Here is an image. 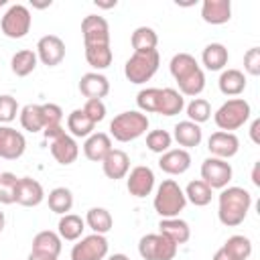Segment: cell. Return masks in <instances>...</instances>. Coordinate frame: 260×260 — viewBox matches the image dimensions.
<instances>
[{
    "mask_svg": "<svg viewBox=\"0 0 260 260\" xmlns=\"http://www.w3.org/2000/svg\"><path fill=\"white\" fill-rule=\"evenodd\" d=\"M252 205V195L244 187H223L217 199V217L223 225H240Z\"/></svg>",
    "mask_w": 260,
    "mask_h": 260,
    "instance_id": "1",
    "label": "cell"
},
{
    "mask_svg": "<svg viewBox=\"0 0 260 260\" xmlns=\"http://www.w3.org/2000/svg\"><path fill=\"white\" fill-rule=\"evenodd\" d=\"M154 211L167 219V217H179V213L185 209L187 205V199H185V193L183 189L179 187L177 181L173 179H165L158 189H156V195H154Z\"/></svg>",
    "mask_w": 260,
    "mask_h": 260,
    "instance_id": "2",
    "label": "cell"
},
{
    "mask_svg": "<svg viewBox=\"0 0 260 260\" xmlns=\"http://www.w3.org/2000/svg\"><path fill=\"white\" fill-rule=\"evenodd\" d=\"M148 130V116L138 112V110H130V112H122L118 116H114V120L110 122V134L118 140V142H130L136 140L138 136H142Z\"/></svg>",
    "mask_w": 260,
    "mask_h": 260,
    "instance_id": "3",
    "label": "cell"
},
{
    "mask_svg": "<svg viewBox=\"0 0 260 260\" xmlns=\"http://www.w3.org/2000/svg\"><path fill=\"white\" fill-rule=\"evenodd\" d=\"M250 114H252L250 104L244 98H232V100L223 102L217 108V112L213 114V120H215V124H217L219 130L232 132V130L242 128L248 122Z\"/></svg>",
    "mask_w": 260,
    "mask_h": 260,
    "instance_id": "4",
    "label": "cell"
},
{
    "mask_svg": "<svg viewBox=\"0 0 260 260\" xmlns=\"http://www.w3.org/2000/svg\"><path fill=\"white\" fill-rule=\"evenodd\" d=\"M160 65L158 51H144V53H132V57L124 65V75L130 83H146Z\"/></svg>",
    "mask_w": 260,
    "mask_h": 260,
    "instance_id": "5",
    "label": "cell"
},
{
    "mask_svg": "<svg viewBox=\"0 0 260 260\" xmlns=\"http://www.w3.org/2000/svg\"><path fill=\"white\" fill-rule=\"evenodd\" d=\"M177 248L179 246L162 234H146L138 242V254L144 260H173Z\"/></svg>",
    "mask_w": 260,
    "mask_h": 260,
    "instance_id": "6",
    "label": "cell"
},
{
    "mask_svg": "<svg viewBox=\"0 0 260 260\" xmlns=\"http://www.w3.org/2000/svg\"><path fill=\"white\" fill-rule=\"evenodd\" d=\"M30 24H32V16L24 4H12L0 20V28H2L4 37H8V39L26 37V32L30 30Z\"/></svg>",
    "mask_w": 260,
    "mask_h": 260,
    "instance_id": "7",
    "label": "cell"
},
{
    "mask_svg": "<svg viewBox=\"0 0 260 260\" xmlns=\"http://www.w3.org/2000/svg\"><path fill=\"white\" fill-rule=\"evenodd\" d=\"M232 165L223 158H215L209 156L203 160L201 165V181L209 187V189H223L228 187V183L232 181Z\"/></svg>",
    "mask_w": 260,
    "mask_h": 260,
    "instance_id": "8",
    "label": "cell"
},
{
    "mask_svg": "<svg viewBox=\"0 0 260 260\" xmlns=\"http://www.w3.org/2000/svg\"><path fill=\"white\" fill-rule=\"evenodd\" d=\"M108 256V240L102 234L81 238L71 248V260H104Z\"/></svg>",
    "mask_w": 260,
    "mask_h": 260,
    "instance_id": "9",
    "label": "cell"
},
{
    "mask_svg": "<svg viewBox=\"0 0 260 260\" xmlns=\"http://www.w3.org/2000/svg\"><path fill=\"white\" fill-rule=\"evenodd\" d=\"M83 45H110V26L104 16L87 14L81 20Z\"/></svg>",
    "mask_w": 260,
    "mask_h": 260,
    "instance_id": "10",
    "label": "cell"
},
{
    "mask_svg": "<svg viewBox=\"0 0 260 260\" xmlns=\"http://www.w3.org/2000/svg\"><path fill=\"white\" fill-rule=\"evenodd\" d=\"M37 59L47 65L55 67L65 59V43L57 35H45L37 43Z\"/></svg>",
    "mask_w": 260,
    "mask_h": 260,
    "instance_id": "11",
    "label": "cell"
},
{
    "mask_svg": "<svg viewBox=\"0 0 260 260\" xmlns=\"http://www.w3.org/2000/svg\"><path fill=\"white\" fill-rule=\"evenodd\" d=\"M26 140L24 134L10 126H0V158L16 160L24 154Z\"/></svg>",
    "mask_w": 260,
    "mask_h": 260,
    "instance_id": "12",
    "label": "cell"
},
{
    "mask_svg": "<svg viewBox=\"0 0 260 260\" xmlns=\"http://www.w3.org/2000/svg\"><path fill=\"white\" fill-rule=\"evenodd\" d=\"M207 148H209L211 156L228 160V158H232V156L238 154V150H240V140H238V136H236L234 132L217 130V132H213V134L209 136Z\"/></svg>",
    "mask_w": 260,
    "mask_h": 260,
    "instance_id": "13",
    "label": "cell"
},
{
    "mask_svg": "<svg viewBox=\"0 0 260 260\" xmlns=\"http://www.w3.org/2000/svg\"><path fill=\"white\" fill-rule=\"evenodd\" d=\"M126 189L130 195L134 197H146L152 193L154 189V173L150 167H144V165H138L130 171L128 179H126Z\"/></svg>",
    "mask_w": 260,
    "mask_h": 260,
    "instance_id": "14",
    "label": "cell"
},
{
    "mask_svg": "<svg viewBox=\"0 0 260 260\" xmlns=\"http://www.w3.org/2000/svg\"><path fill=\"white\" fill-rule=\"evenodd\" d=\"M45 199V189L37 179L30 177H20L16 185V201L22 207H37Z\"/></svg>",
    "mask_w": 260,
    "mask_h": 260,
    "instance_id": "15",
    "label": "cell"
},
{
    "mask_svg": "<svg viewBox=\"0 0 260 260\" xmlns=\"http://www.w3.org/2000/svg\"><path fill=\"white\" fill-rule=\"evenodd\" d=\"M49 148H51V154L53 158L59 162V165H71L77 160L79 156V146L75 142V138L71 134H61L59 138L51 140L49 142Z\"/></svg>",
    "mask_w": 260,
    "mask_h": 260,
    "instance_id": "16",
    "label": "cell"
},
{
    "mask_svg": "<svg viewBox=\"0 0 260 260\" xmlns=\"http://www.w3.org/2000/svg\"><path fill=\"white\" fill-rule=\"evenodd\" d=\"M158 167L167 175H183L191 167V154L185 148H169L160 154Z\"/></svg>",
    "mask_w": 260,
    "mask_h": 260,
    "instance_id": "17",
    "label": "cell"
},
{
    "mask_svg": "<svg viewBox=\"0 0 260 260\" xmlns=\"http://www.w3.org/2000/svg\"><path fill=\"white\" fill-rule=\"evenodd\" d=\"M79 91L87 98V100H102L110 93V81L106 75L98 73V71H89L83 73L79 79Z\"/></svg>",
    "mask_w": 260,
    "mask_h": 260,
    "instance_id": "18",
    "label": "cell"
},
{
    "mask_svg": "<svg viewBox=\"0 0 260 260\" xmlns=\"http://www.w3.org/2000/svg\"><path fill=\"white\" fill-rule=\"evenodd\" d=\"M102 169H104V175L112 181L124 179L130 171V156L120 148H112L102 160Z\"/></svg>",
    "mask_w": 260,
    "mask_h": 260,
    "instance_id": "19",
    "label": "cell"
},
{
    "mask_svg": "<svg viewBox=\"0 0 260 260\" xmlns=\"http://www.w3.org/2000/svg\"><path fill=\"white\" fill-rule=\"evenodd\" d=\"M110 150H112V138L106 132H93L83 142V154L91 162H102Z\"/></svg>",
    "mask_w": 260,
    "mask_h": 260,
    "instance_id": "20",
    "label": "cell"
},
{
    "mask_svg": "<svg viewBox=\"0 0 260 260\" xmlns=\"http://www.w3.org/2000/svg\"><path fill=\"white\" fill-rule=\"evenodd\" d=\"M201 18L207 24H225L232 18V2L230 0H203Z\"/></svg>",
    "mask_w": 260,
    "mask_h": 260,
    "instance_id": "21",
    "label": "cell"
},
{
    "mask_svg": "<svg viewBox=\"0 0 260 260\" xmlns=\"http://www.w3.org/2000/svg\"><path fill=\"white\" fill-rule=\"evenodd\" d=\"M158 234L167 236V238L173 240L177 246H181V244L189 242V238H191V228H189V223H187L185 219H181V217H167V219H160V223H158Z\"/></svg>",
    "mask_w": 260,
    "mask_h": 260,
    "instance_id": "22",
    "label": "cell"
},
{
    "mask_svg": "<svg viewBox=\"0 0 260 260\" xmlns=\"http://www.w3.org/2000/svg\"><path fill=\"white\" fill-rule=\"evenodd\" d=\"M173 138L179 142V146H183L185 150L187 148H193V146H199L201 138H203V132H201V126L191 122V120H183L179 124H175L173 128Z\"/></svg>",
    "mask_w": 260,
    "mask_h": 260,
    "instance_id": "23",
    "label": "cell"
},
{
    "mask_svg": "<svg viewBox=\"0 0 260 260\" xmlns=\"http://www.w3.org/2000/svg\"><path fill=\"white\" fill-rule=\"evenodd\" d=\"M217 85L223 95H240L246 89V75L240 69H223Z\"/></svg>",
    "mask_w": 260,
    "mask_h": 260,
    "instance_id": "24",
    "label": "cell"
},
{
    "mask_svg": "<svg viewBox=\"0 0 260 260\" xmlns=\"http://www.w3.org/2000/svg\"><path fill=\"white\" fill-rule=\"evenodd\" d=\"M85 230V219H81L79 215L75 213H65L61 215L59 223H57V234L61 240H67V242H75L81 238Z\"/></svg>",
    "mask_w": 260,
    "mask_h": 260,
    "instance_id": "25",
    "label": "cell"
},
{
    "mask_svg": "<svg viewBox=\"0 0 260 260\" xmlns=\"http://www.w3.org/2000/svg\"><path fill=\"white\" fill-rule=\"evenodd\" d=\"M228 59H230L228 49L221 43H209L201 53V61L209 71H221L228 65Z\"/></svg>",
    "mask_w": 260,
    "mask_h": 260,
    "instance_id": "26",
    "label": "cell"
},
{
    "mask_svg": "<svg viewBox=\"0 0 260 260\" xmlns=\"http://www.w3.org/2000/svg\"><path fill=\"white\" fill-rule=\"evenodd\" d=\"M185 108V98L173 89V87H162L160 89V98H158V110L156 114L162 116H175Z\"/></svg>",
    "mask_w": 260,
    "mask_h": 260,
    "instance_id": "27",
    "label": "cell"
},
{
    "mask_svg": "<svg viewBox=\"0 0 260 260\" xmlns=\"http://www.w3.org/2000/svg\"><path fill=\"white\" fill-rule=\"evenodd\" d=\"M93 128H95V124L85 116V112L81 108L73 110L67 116V130L71 132L73 138H87L89 134H93Z\"/></svg>",
    "mask_w": 260,
    "mask_h": 260,
    "instance_id": "28",
    "label": "cell"
},
{
    "mask_svg": "<svg viewBox=\"0 0 260 260\" xmlns=\"http://www.w3.org/2000/svg\"><path fill=\"white\" fill-rule=\"evenodd\" d=\"M85 223H87V228H89L93 234L106 236V234L112 230L114 219H112V213H110L108 209H104V207H91V209H87V213H85Z\"/></svg>",
    "mask_w": 260,
    "mask_h": 260,
    "instance_id": "29",
    "label": "cell"
},
{
    "mask_svg": "<svg viewBox=\"0 0 260 260\" xmlns=\"http://www.w3.org/2000/svg\"><path fill=\"white\" fill-rule=\"evenodd\" d=\"M130 43H132L134 53L156 51L158 35H156V30H154V28H150V26H138V28H134V32H132Z\"/></svg>",
    "mask_w": 260,
    "mask_h": 260,
    "instance_id": "30",
    "label": "cell"
},
{
    "mask_svg": "<svg viewBox=\"0 0 260 260\" xmlns=\"http://www.w3.org/2000/svg\"><path fill=\"white\" fill-rule=\"evenodd\" d=\"M37 53L30 51V49H22V51H16L10 59V69L14 75L18 77H26L30 75L35 69H37Z\"/></svg>",
    "mask_w": 260,
    "mask_h": 260,
    "instance_id": "31",
    "label": "cell"
},
{
    "mask_svg": "<svg viewBox=\"0 0 260 260\" xmlns=\"http://www.w3.org/2000/svg\"><path fill=\"white\" fill-rule=\"evenodd\" d=\"M114 53L110 49V45H85V61L93 67V69H106L112 65Z\"/></svg>",
    "mask_w": 260,
    "mask_h": 260,
    "instance_id": "32",
    "label": "cell"
},
{
    "mask_svg": "<svg viewBox=\"0 0 260 260\" xmlns=\"http://www.w3.org/2000/svg\"><path fill=\"white\" fill-rule=\"evenodd\" d=\"M47 203H49V209H51L53 213L65 215V213L71 211V207H73V193H71L67 187H55V189L47 195Z\"/></svg>",
    "mask_w": 260,
    "mask_h": 260,
    "instance_id": "33",
    "label": "cell"
},
{
    "mask_svg": "<svg viewBox=\"0 0 260 260\" xmlns=\"http://www.w3.org/2000/svg\"><path fill=\"white\" fill-rule=\"evenodd\" d=\"M32 250L37 252H45L51 256H59L61 254V238L59 234L51 232V230H43L32 238Z\"/></svg>",
    "mask_w": 260,
    "mask_h": 260,
    "instance_id": "34",
    "label": "cell"
},
{
    "mask_svg": "<svg viewBox=\"0 0 260 260\" xmlns=\"http://www.w3.org/2000/svg\"><path fill=\"white\" fill-rule=\"evenodd\" d=\"M177 85H179V93L181 95H191V98L199 95L205 89V73H203V69L197 67L195 71H191L189 75L179 79Z\"/></svg>",
    "mask_w": 260,
    "mask_h": 260,
    "instance_id": "35",
    "label": "cell"
},
{
    "mask_svg": "<svg viewBox=\"0 0 260 260\" xmlns=\"http://www.w3.org/2000/svg\"><path fill=\"white\" fill-rule=\"evenodd\" d=\"M211 191L213 189H209L201 179H195V181H191L187 187H185V199L189 201V203H193L195 207H205L209 201H211Z\"/></svg>",
    "mask_w": 260,
    "mask_h": 260,
    "instance_id": "36",
    "label": "cell"
},
{
    "mask_svg": "<svg viewBox=\"0 0 260 260\" xmlns=\"http://www.w3.org/2000/svg\"><path fill=\"white\" fill-rule=\"evenodd\" d=\"M221 248H223L234 260H248L250 254H252V242H250V238L240 236V234L230 236Z\"/></svg>",
    "mask_w": 260,
    "mask_h": 260,
    "instance_id": "37",
    "label": "cell"
},
{
    "mask_svg": "<svg viewBox=\"0 0 260 260\" xmlns=\"http://www.w3.org/2000/svg\"><path fill=\"white\" fill-rule=\"evenodd\" d=\"M199 65H197V61L191 53H177V55H173V59L169 63V69H171V75L175 77V81L183 79L185 75H189Z\"/></svg>",
    "mask_w": 260,
    "mask_h": 260,
    "instance_id": "38",
    "label": "cell"
},
{
    "mask_svg": "<svg viewBox=\"0 0 260 260\" xmlns=\"http://www.w3.org/2000/svg\"><path fill=\"white\" fill-rule=\"evenodd\" d=\"M20 126L28 132H41L45 128L43 124V112H41V106L39 104H26L22 110H20Z\"/></svg>",
    "mask_w": 260,
    "mask_h": 260,
    "instance_id": "39",
    "label": "cell"
},
{
    "mask_svg": "<svg viewBox=\"0 0 260 260\" xmlns=\"http://www.w3.org/2000/svg\"><path fill=\"white\" fill-rule=\"evenodd\" d=\"M158 98H160V89L158 87H146L140 89L136 95V104L140 108V112L144 114H156L158 110Z\"/></svg>",
    "mask_w": 260,
    "mask_h": 260,
    "instance_id": "40",
    "label": "cell"
},
{
    "mask_svg": "<svg viewBox=\"0 0 260 260\" xmlns=\"http://www.w3.org/2000/svg\"><path fill=\"white\" fill-rule=\"evenodd\" d=\"M187 116H189V120L195 122V124L207 122L209 116H211V106H209V102L203 100V98H193V100L187 104Z\"/></svg>",
    "mask_w": 260,
    "mask_h": 260,
    "instance_id": "41",
    "label": "cell"
},
{
    "mask_svg": "<svg viewBox=\"0 0 260 260\" xmlns=\"http://www.w3.org/2000/svg\"><path fill=\"white\" fill-rule=\"evenodd\" d=\"M18 177L14 173H0V203L10 205L16 201Z\"/></svg>",
    "mask_w": 260,
    "mask_h": 260,
    "instance_id": "42",
    "label": "cell"
},
{
    "mask_svg": "<svg viewBox=\"0 0 260 260\" xmlns=\"http://www.w3.org/2000/svg\"><path fill=\"white\" fill-rule=\"evenodd\" d=\"M171 142H173V136L167 130H150L146 134V146H148V150H152L156 154L167 152L171 148Z\"/></svg>",
    "mask_w": 260,
    "mask_h": 260,
    "instance_id": "43",
    "label": "cell"
},
{
    "mask_svg": "<svg viewBox=\"0 0 260 260\" xmlns=\"http://www.w3.org/2000/svg\"><path fill=\"white\" fill-rule=\"evenodd\" d=\"M16 114H18V102H16V98H12L8 93L0 95V124L12 122L16 118Z\"/></svg>",
    "mask_w": 260,
    "mask_h": 260,
    "instance_id": "44",
    "label": "cell"
},
{
    "mask_svg": "<svg viewBox=\"0 0 260 260\" xmlns=\"http://www.w3.org/2000/svg\"><path fill=\"white\" fill-rule=\"evenodd\" d=\"M41 112H43V124H45V128L61 126V120H63L61 106H57V104H41Z\"/></svg>",
    "mask_w": 260,
    "mask_h": 260,
    "instance_id": "45",
    "label": "cell"
},
{
    "mask_svg": "<svg viewBox=\"0 0 260 260\" xmlns=\"http://www.w3.org/2000/svg\"><path fill=\"white\" fill-rule=\"evenodd\" d=\"M81 110L85 112V116H87L93 124H98V122H102V120L106 118V104H104L102 100H87Z\"/></svg>",
    "mask_w": 260,
    "mask_h": 260,
    "instance_id": "46",
    "label": "cell"
},
{
    "mask_svg": "<svg viewBox=\"0 0 260 260\" xmlns=\"http://www.w3.org/2000/svg\"><path fill=\"white\" fill-rule=\"evenodd\" d=\"M244 69L250 75H260V49L258 47H252V49L246 51V55H244Z\"/></svg>",
    "mask_w": 260,
    "mask_h": 260,
    "instance_id": "47",
    "label": "cell"
},
{
    "mask_svg": "<svg viewBox=\"0 0 260 260\" xmlns=\"http://www.w3.org/2000/svg\"><path fill=\"white\" fill-rule=\"evenodd\" d=\"M43 134H45V138L51 142V140H55V138H59L61 134H65V128L63 126H53V128H45L43 130Z\"/></svg>",
    "mask_w": 260,
    "mask_h": 260,
    "instance_id": "48",
    "label": "cell"
},
{
    "mask_svg": "<svg viewBox=\"0 0 260 260\" xmlns=\"http://www.w3.org/2000/svg\"><path fill=\"white\" fill-rule=\"evenodd\" d=\"M250 138H252L254 144H260V120H258V118H256V120L252 122V126H250Z\"/></svg>",
    "mask_w": 260,
    "mask_h": 260,
    "instance_id": "49",
    "label": "cell"
},
{
    "mask_svg": "<svg viewBox=\"0 0 260 260\" xmlns=\"http://www.w3.org/2000/svg\"><path fill=\"white\" fill-rule=\"evenodd\" d=\"M26 260H57V256H51V254H45V252H37V250H30L28 258Z\"/></svg>",
    "mask_w": 260,
    "mask_h": 260,
    "instance_id": "50",
    "label": "cell"
},
{
    "mask_svg": "<svg viewBox=\"0 0 260 260\" xmlns=\"http://www.w3.org/2000/svg\"><path fill=\"white\" fill-rule=\"evenodd\" d=\"M211 260H234V258H232L223 248H219V250L213 254V258H211Z\"/></svg>",
    "mask_w": 260,
    "mask_h": 260,
    "instance_id": "51",
    "label": "cell"
},
{
    "mask_svg": "<svg viewBox=\"0 0 260 260\" xmlns=\"http://www.w3.org/2000/svg\"><path fill=\"white\" fill-rule=\"evenodd\" d=\"M258 169H260V162H256V165H254V171H252V183H254L256 187H260V179H258Z\"/></svg>",
    "mask_w": 260,
    "mask_h": 260,
    "instance_id": "52",
    "label": "cell"
},
{
    "mask_svg": "<svg viewBox=\"0 0 260 260\" xmlns=\"http://www.w3.org/2000/svg\"><path fill=\"white\" fill-rule=\"evenodd\" d=\"M100 8H114L116 6V0H112V2H95Z\"/></svg>",
    "mask_w": 260,
    "mask_h": 260,
    "instance_id": "53",
    "label": "cell"
},
{
    "mask_svg": "<svg viewBox=\"0 0 260 260\" xmlns=\"http://www.w3.org/2000/svg\"><path fill=\"white\" fill-rule=\"evenodd\" d=\"M108 260H130L126 254H112V256H108Z\"/></svg>",
    "mask_w": 260,
    "mask_h": 260,
    "instance_id": "54",
    "label": "cell"
},
{
    "mask_svg": "<svg viewBox=\"0 0 260 260\" xmlns=\"http://www.w3.org/2000/svg\"><path fill=\"white\" fill-rule=\"evenodd\" d=\"M32 6H37V8H47V6H51V0H47V2H32Z\"/></svg>",
    "mask_w": 260,
    "mask_h": 260,
    "instance_id": "55",
    "label": "cell"
},
{
    "mask_svg": "<svg viewBox=\"0 0 260 260\" xmlns=\"http://www.w3.org/2000/svg\"><path fill=\"white\" fill-rule=\"evenodd\" d=\"M4 223H6V217H4V211H0V234L4 230Z\"/></svg>",
    "mask_w": 260,
    "mask_h": 260,
    "instance_id": "56",
    "label": "cell"
},
{
    "mask_svg": "<svg viewBox=\"0 0 260 260\" xmlns=\"http://www.w3.org/2000/svg\"><path fill=\"white\" fill-rule=\"evenodd\" d=\"M2 6H6V0H0V8H2Z\"/></svg>",
    "mask_w": 260,
    "mask_h": 260,
    "instance_id": "57",
    "label": "cell"
}]
</instances>
